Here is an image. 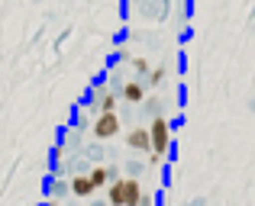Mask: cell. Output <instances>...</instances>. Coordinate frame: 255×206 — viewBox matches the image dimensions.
Listing matches in <instances>:
<instances>
[{"mask_svg":"<svg viewBox=\"0 0 255 206\" xmlns=\"http://www.w3.org/2000/svg\"><path fill=\"white\" fill-rule=\"evenodd\" d=\"M149 132H152L149 168H158V164L165 161V155H168V148H171V123L165 116H158V119H152V123H149Z\"/></svg>","mask_w":255,"mask_h":206,"instance_id":"cell-1","label":"cell"},{"mask_svg":"<svg viewBox=\"0 0 255 206\" xmlns=\"http://www.w3.org/2000/svg\"><path fill=\"white\" fill-rule=\"evenodd\" d=\"M249 113H255V90L249 94Z\"/></svg>","mask_w":255,"mask_h":206,"instance_id":"cell-26","label":"cell"},{"mask_svg":"<svg viewBox=\"0 0 255 206\" xmlns=\"http://www.w3.org/2000/svg\"><path fill=\"white\" fill-rule=\"evenodd\" d=\"M68 129H75V132H91L94 129V116L84 110V106H75V113H71V123H68Z\"/></svg>","mask_w":255,"mask_h":206,"instance_id":"cell-7","label":"cell"},{"mask_svg":"<svg viewBox=\"0 0 255 206\" xmlns=\"http://www.w3.org/2000/svg\"><path fill=\"white\" fill-rule=\"evenodd\" d=\"M187 13H191V0H181L178 3V26L187 23Z\"/></svg>","mask_w":255,"mask_h":206,"instance_id":"cell-19","label":"cell"},{"mask_svg":"<svg viewBox=\"0 0 255 206\" xmlns=\"http://www.w3.org/2000/svg\"><path fill=\"white\" fill-rule=\"evenodd\" d=\"M126 148L139 151V155H152V132L149 126H139V129H129V136H126Z\"/></svg>","mask_w":255,"mask_h":206,"instance_id":"cell-3","label":"cell"},{"mask_svg":"<svg viewBox=\"0 0 255 206\" xmlns=\"http://www.w3.org/2000/svg\"><path fill=\"white\" fill-rule=\"evenodd\" d=\"M145 197L142 190V181H132V177H126V206H139Z\"/></svg>","mask_w":255,"mask_h":206,"instance_id":"cell-11","label":"cell"},{"mask_svg":"<svg viewBox=\"0 0 255 206\" xmlns=\"http://www.w3.org/2000/svg\"><path fill=\"white\" fill-rule=\"evenodd\" d=\"M145 168H149V164H145V161H139V158H126V164H123V174H126V177H132V181H142Z\"/></svg>","mask_w":255,"mask_h":206,"instance_id":"cell-14","label":"cell"},{"mask_svg":"<svg viewBox=\"0 0 255 206\" xmlns=\"http://www.w3.org/2000/svg\"><path fill=\"white\" fill-rule=\"evenodd\" d=\"M91 181L97 184V190H107L113 181H117V177H113V168H110V164H94V168H91Z\"/></svg>","mask_w":255,"mask_h":206,"instance_id":"cell-8","label":"cell"},{"mask_svg":"<svg viewBox=\"0 0 255 206\" xmlns=\"http://www.w3.org/2000/svg\"><path fill=\"white\" fill-rule=\"evenodd\" d=\"M145 87H149V84H142L139 77H129L120 97H123V103H136V106H142L145 100H149V90H145Z\"/></svg>","mask_w":255,"mask_h":206,"instance_id":"cell-5","label":"cell"},{"mask_svg":"<svg viewBox=\"0 0 255 206\" xmlns=\"http://www.w3.org/2000/svg\"><path fill=\"white\" fill-rule=\"evenodd\" d=\"M87 206H110V203H107V197H104V200H91Z\"/></svg>","mask_w":255,"mask_h":206,"instance_id":"cell-25","label":"cell"},{"mask_svg":"<svg viewBox=\"0 0 255 206\" xmlns=\"http://www.w3.org/2000/svg\"><path fill=\"white\" fill-rule=\"evenodd\" d=\"M120 129H123V116H120V113H100V116L94 119L91 136L97 138V142H110V138L120 136Z\"/></svg>","mask_w":255,"mask_h":206,"instance_id":"cell-2","label":"cell"},{"mask_svg":"<svg viewBox=\"0 0 255 206\" xmlns=\"http://www.w3.org/2000/svg\"><path fill=\"white\" fill-rule=\"evenodd\" d=\"M139 206H155V197H152V194H145V197H142V203H139Z\"/></svg>","mask_w":255,"mask_h":206,"instance_id":"cell-23","label":"cell"},{"mask_svg":"<svg viewBox=\"0 0 255 206\" xmlns=\"http://www.w3.org/2000/svg\"><path fill=\"white\" fill-rule=\"evenodd\" d=\"M107 87H110V90H117V94H123V87H126L123 71H117V68H113V71H110V77H107Z\"/></svg>","mask_w":255,"mask_h":206,"instance_id":"cell-18","label":"cell"},{"mask_svg":"<svg viewBox=\"0 0 255 206\" xmlns=\"http://www.w3.org/2000/svg\"><path fill=\"white\" fill-rule=\"evenodd\" d=\"M184 206H207V197H194V200H187Z\"/></svg>","mask_w":255,"mask_h":206,"instance_id":"cell-21","label":"cell"},{"mask_svg":"<svg viewBox=\"0 0 255 206\" xmlns=\"http://www.w3.org/2000/svg\"><path fill=\"white\" fill-rule=\"evenodd\" d=\"M142 113L149 116V123H152V119H158V116H165V100H162V97H155V94H152L149 100L142 103Z\"/></svg>","mask_w":255,"mask_h":206,"instance_id":"cell-13","label":"cell"},{"mask_svg":"<svg viewBox=\"0 0 255 206\" xmlns=\"http://www.w3.org/2000/svg\"><path fill=\"white\" fill-rule=\"evenodd\" d=\"M71 36V29H62V36H58V42H55V49H62V45H65V39H68Z\"/></svg>","mask_w":255,"mask_h":206,"instance_id":"cell-22","label":"cell"},{"mask_svg":"<svg viewBox=\"0 0 255 206\" xmlns=\"http://www.w3.org/2000/svg\"><path fill=\"white\" fill-rule=\"evenodd\" d=\"M36 3H42V0H36Z\"/></svg>","mask_w":255,"mask_h":206,"instance_id":"cell-28","label":"cell"},{"mask_svg":"<svg viewBox=\"0 0 255 206\" xmlns=\"http://www.w3.org/2000/svg\"><path fill=\"white\" fill-rule=\"evenodd\" d=\"M94 194H97V184L91 181V174L71 177V197H78V200H94Z\"/></svg>","mask_w":255,"mask_h":206,"instance_id":"cell-6","label":"cell"},{"mask_svg":"<svg viewBox=\"0 0 255 206\" xmlns=\"http://www.w3.org/2000/svg\"><path fill=\"white\" fill-rule=\"evenodd\" d=\"M165 81H168V65H155V68H152V74L145 77V84H149L152 90H158Z\"/></svg>","mask_w":255,"mask_h":206,"instance_id":"cell-15","label":"cell"},{"mask_svg":"<svg viewBox=\"0 0 255 206\" xmlns=\"http://www.w3.org/2000/svg\"><path fill=\"white\" fill-rule=\"evenodd\" d=\"M129 68L136 71V74H142V77H149V74H152V62H149L145 55H136V58H132V65H129Z\"/></svg>","mask_w":255,"mask_h":206,"instance_id":"cell-17","label":"cell"},{"mask_svg":"<svg viewBox=\"0 0 255 206\" xmlns=\"http://www.w3.org/2000/svg\"><path fill=\"white\" fill-rule=\"evenodd\" d=\"M81 155H84V158H87V161H91V164H104L110 151L104 148V142H97V138H94L91 145H84V151H81Z\"/></svg>","mask_w":255,"mask_h":206,"instance_id":"cell-10","label":"cell"},{"mask_svg":"<svg viewBox=\"0 0 255 206\" xmlns=\"http://www.w3.org/2000/svg\"><path fill=\"white\" fill-rule=\"evenodd\" d=\"M158 6H162V16H158V23H165V19H168V13H171V0H158Z\"/></svg>","mask_w":255,"mask_h":206,"instance_id":"cell-20","label":"cell"},{"mask_svg":"<svg viewBox=\"0 0 255 206\" xmlns=\"http://www.w3.org/2000/svg\"><path fill=\"white\" fill-rule=\"evenodd\" d=\"M120 100H123V97H120L117 90H110V87H107L104 94H100V103H97V110H100V113H117Z\"/></svg>","mask_w":255,"mask_h":206,"instance_id":"cell-12","label":"cell"},{"mask_svg":"<svg viewBox=\"0 0 255 206\" xmlns=\"http://www.w3.org/2000/svg\"><path fill=\"white\" fill-rule=\"evenodd\" d=\"M107 203L110 206H126V177H117V181L107 187Z\"/></svg>","mask_w":255,"mask_h":206,"instance_id":"cell-9","label":"cell"},{"mask_svg":"<svg viewBox=\"0 0 255 206\" xmlns=\"http://www.w3.org/2000/svg\"><path fill=\"white\" fill-rule=\"evenodd\" d=\"M129 3H132V6H142V3H149V0H129Z\"/></svg>","mask_w":255,"mask_h":206,"instance_id":"cell-27","label":"cell"},{"mask_svg":"<svg viewBox=\"0 0 255 206\" xmlns=\"http://www.w3.org/2000/svg\"><path fill=\"white\" fill-rule=\"evenodd\" d=\"M62 145L68 151H84V136H81V132H75V129H68L62 136Z\"/></svg>","mask_w":255,"mask_h":206,"instance_id":"cell-16","label":"cell"},{"mask_svg":"<svg viewBox=\"0 0 255 206\" xmlns=\"http://www.w3.org/2000/svg\"><path fill=\"white\" fill-rule=\"evenodd\" d=\"M39 206H62V200H49V197H45V200L39 203Z\"/></svg>","mask_w":255,"mask_h":206,"instance_id":"cell-24","label":"cell"},{"mask_svg":"<svg viewBox=\"0 0 255 206\" xmlns=\"http://www.w3.org/2000/svg\"><path fill=\"white\" fill-rule=\"evenodd\" d=\"M42 187H45V197H49V200H65V197H71V177L49 174Z\"/></svg>","mask_w":255,"mask_h":206,"instance_id":"cell-4","label":"cell"}]
</instances>
